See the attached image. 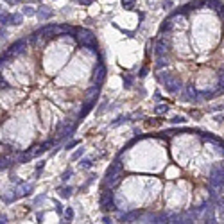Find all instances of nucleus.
<instances>
[{
	"label": "nucleus",
	"mask_w": 224,
	"mask_h": 224,
	"mask_svg": "<svg viewBox=\"0 0 224 224\" xmlns=\"http://www.w3.org/2000/svg\"><path fill=\"white\" fill-rule=\"evenodd\" d=\"M75 38L79 41V45H83V47H88V49H92V50L97 49L95 36H93V32L90 29H77V31H75Z\"/></svg>",
	"instance_id": "obj_1"
},
{
	"label": "nucleus",
	"mask_w": 224,
	"mask_h": 224,
	"mask_svg": "<svg viewBox=\"0 0 224 224\" xmlns=\"http://www.w3.org/2000/svg\"><path fill=\"white\" fill-rule=\"evenodd\" d=\"M101 208H102V211H113L117 208L115 203H113V192L111 190L102 192V196H101Z\"/></svg>",
	"instance_id": "obj_2"
},
{
	"label": "nucleus",
	"mask_w": 224,
	"mask_h": 224,
	"mask_svg": "<svg viewBox=\"0 0 224 224\" xmlns=\"http://www.w3.org/2000/svg\"><path fill=\"white\" fill-rule=\"evenodd\" d=\"M25 47H27V41H25V40H18V41H14L13 45L9 47V50L6 52V56H7L9 59H13V57H16V56H20V54L25 52Z\"/></svg>",
	"instance_id": "obj_3"
},
{
	"label": "nucleus",
	"mask_w": 224,
	"mask_h": 224,
	"mask_svg": "<svg viewBox=\"0 0 224 224\" xmlns=\"http://www.w3.org/2000/svg\"><path fill=\"white\" fill-rule=\"evenodd\" d=\"M163 84H165V88H167L171 93L181 92V81L178 79V77H169V75H167V79L163 81Z\"/></svg>",
	"instance_id": "obj_4"
},
{
	"label": "nucleus",
	"mask_w": 224,
	"mask_h": 224,
	"mask_svg": "<svg viewBox=\"0 0 224 224\" xmlns=\"http://www.w3.org/2000/svg\"><path fill=\"white\" fill-rule=\"evenodd\" d=\"M104 79H106V66L102 63H99V65L95 66V70H93V83L99 86Z\"/></svg>",
	"instance_id": "obj_5"
},
{
	"label": "nucleus",
	"mask_w": 224,
	"mask_h": 224,
	"mask_svg": "<svg viewBox=\"0 0 224 224\" xmlns=\"http://www.w3.org/2000/svg\"><path fill=\"white\" fill-rule=\"evenodd\" d=\"M185 101H192V102H196V101H199V92L194 88V86H188L186 88V93L183 95Z\"/></svg>",
	"instance_id": "obj_6"
},
{
	"label": "nucleus",
	"mask_w": 224,
	"mask_h": 224,
	"mask_svg": "<svg viewBox=\"0 0 224 224\" xmlns=\"http://www.w3.org/2000/svg\"><path fill=\"white\" fill-rule=\"evenodd\" d=\"M120 171H122V163H120V160L117 158L111 165H109V169H108V172H106V176H108V178H109V176H117Z\"/></svg>",
	"instance_id": "obj_7"
},
{
	"label": "nucleus",
	"mask_w": 224,
	"mask_h": 224,
	"mask_svg": "<svg viewBox=\"0 0 224 224\" xmlns=\"http://www.w3.org/2000/svg\"><path fill=\"white\" fill-rule=\"evenodd\" d=\"M154 52H156V56H163V54H167V41H165V40H158V41H156V45H154Z\"/></svg>",
	"instance_id": "obj_8"
},
{
	"label": "nucleus",
	"mask_w": 224,
	"mask_h": 224,
	"mask_svg": "<svg viewBox=\"0 0 224 224\" xmlns=\"http://www.w3.org/2000/svg\"><path fill=\"white\" fill-rule=\"evenodd\" d=\"M140 217V211H129V213H124L120 217V222H133V219H138Z\"/></svg>",
	"instance_id": "obj_9"
},
{
	"label": "nucleus",
	"mask_w": 224,
	"mask_h": 224,
	"mask_svg": "<svg viewBox=\"0 0 224 224\" xmlns=\"http://www.w3.org/2000/svg\"><path fill=\"white\" fill-rule=\"evenodd\" d=\"M167 65H169L167 54H163V56H156V68H165Z\"/></svg>",
	"instance_id": "obj_10"
},
{
	"label": "nucleus",
	"mask_w": 224,
	"mask_h": 224,
	"mask_svg": "<svg viewBox=\"0 0 224 224\" xmlns=\"http://www.w3.org/2000/svg\"><path fill=\"white\" fill-rule=\"evenodd\" d=\"M92 108H93V101H90V102H86L84 104V108H83V111L79 113V119H84L90 111H92Z\"/></svg>",
	"instance_id": "obj_11"
},
{
	"label": "nucleus",
	"mask_w": 224,
	"mask_h": 224,
	"mask_svg": "<svg viewBox=\"0 0 224 224\" xmlns=\"http://www.w3.org/2000/svg\"><path fill=\"white\" fill-rule=\"evenodd\" d=\"M31 190H32V185L25 183V185H22V186H20V192H18L16 196H27V194H31Z\"/></svg>",
	"instance_id": "obj_12"
},
{
	"label": "nucleus",
	"mask_w": 224,
	"mask_h": 224,
	"mask_svg": "<svg viewBox=\"0 0 224 224\" xmlns=\"http://www.w3.org/2000/svg\"><path fill=\"white\" fill-rule=\"evenodd\" d=\"M31 158H32V152L29 151L25 154H18V156H16V161H18V163H25V161H29Z\"/></svg>",
	"instance_id": "obj_13"
},
{
	"label": "nucleus",
	"mask_w": 224,
	"mask_h": 224,
	"mask_svg": "<svg viewBox=\"0 0 224 224\" xmlns=\"http://www.w3.org/2000/svg\"><path fill=\"white\" fill-rule=\"evenodd\" d=\"M50 14H52V11H50L49 7H45V6H41L40 11H38V16H40V18H49Z\"/></svg>",
	"instance_id": "obj_14"
},
{
	"label": "nucleus",
	"mask_w": 224,
	"mask_h": 224,
	"mask_svg": "<svg viewBox=\"0 0 224 224\" xmlns=\"http://www.w3.org/2000/svg\"><path fill=\"white\" fill-rule=\"evenodd\" d=\"M20 24H22V14H11L9 25H20Z\"/></svg>",
	"instance_id": "obj_15"
},
{
	"label": "nucleus",
	"mask_w": 224,
	"mask_h": 224,
	"mask_svg": "<svg viewBox=\"0 0 224 224\" xmlns=\"http://www.w3.org/2000/svg\"><path fill=\"white\" fill-rule=\"evenodd\" d=\"M11 165H13V160L11 158H0V171L7 169V167H11Z\"/></svg>",
	"instance_id": "obj_16"
},
{
	"label": "nucleus",
	"mask_w": 224,
	"mask_h": 224,
	"mask_svg": "<svg viewBox=\"0 0 224 224\" xmlns=\"http://www.w3.org/2000/svg\"><path fill=\"white\" fill-rule=\"evenodd\" d=\"M171 29H172V20L167 18V20L161 24V27H160V32H165V31H171Z\"/></svg>",
	"instance_id": "obj_17"
},
{
	"label": "nucleus",
	"mask_w": 224,
	"mask_h": 224,
	"mask_svg": "<svg viewBox=\"0 0 224 224\" xmlns=\"http://www.w3.org/2000/svg\"><path fill=\"white\" fill-rule=\"evenodd\" d=\"M167 111H169V106L167 104H158L154 108V113H156V115H163V113H167Z\"/></svg>",
	"instance_id": "obj_18"
},
{
	"label": "nucleus",
	"mask_w": 224,
	"mask_h": 224,
	"mask_svg": "<svg viewBox=\"0 0 224 224\" xmlns=\"http://www.w3.org/2000/svg\"><path fill=\"white\" fill-rule=\"evenodd\" d=\"M59 196H61V197H70V196H72V188H70V186L59 188Z\"/></svg>",
	"instance_id": "obj_19"
},
{
	"label": "nucleus",
	"mask_w": 224,
	"mask_h": 224,
	"mask_svg": "<svg viewBox=\"0 0 224 224\" xmlns=\"http://www.w3.org/2000/svg\"><path fill=\"white\" fill-rule=\"evenodd\" d=\"M122 6H124L126 9H133V6H134V0H122Z\"/></svg>",
	"instance_id": "obj_20"
},
{
	"label": "nucleus",
	"mask_w": 224,
	"mask_h": 224,
	"mask_svg": "<svg viewBox=\"0 0 224 224\" xmlns=\"http://www.w3.org/2000/svg\"><path fill=\"white\" fill-rule=\"evenodd\" d=\"M122 79H124V86H126V88H129V86H131V84H133V79H131V75H124Z\"/></svg>",
	"instance_id": "obj_21"
},
{
	"label": "nucleus",
	"mask_w": 224,
	"mask_h": 224,
	"mask_svg": "<svg viewBox=\"0 0 224 224\" xmlns=\"http://www.w3.org/2000/svg\"><path fill=\"white\" fill-rule=\"evenodd\" d=\"M65 219H66V221H72V219H74V210H72V208H66Z\"/></svg>",
	"instance_id": "obj_22"
},
{
	"label": "nucleus",
	"mask_w": 224,
	"mask_h": 224,
	"mask_svg": "<svg viewBox=\"0 0 224 224\" xmlns=\"http://www.w3.org/2000/svg\"><path fill=\"white\" fill-rule=\"evenodd\" d=\"M171 122L172 124H183V122H186V119H185V117H174Z\"/></svg>",
	"instance_id": "obj_23"
},
{
	"label": "nucleus",
	"mask_w": 224,
	"mask_h": 224,
	"mask_svg": "<svg viewBox=\"0 0 224 224\" xmlns=\"http://www.w3.org/2000/svg\"><path fill=\"white\" fill-rule=\"evenodd\" d=\"M81 167H83V169H90V167H92V160H83V161H81Z\"/></svg>",
	"instance_id": "obj_24"
},
{
	"label": "nucleus",
	"mask_w": 224,
	"mask_h": 224,
	"mask_svg": "<svg viewBox=\"0 0 224 224\" xmlns=\"http://www.w3.org/2000/svg\"><path fill=\"white\" fill-rule=\"evenodd\" d=\"M9 18H11V14H0V22L2 24H9Z\"/></svg>",
	"instance_id": "obj_25"
},
{
	"label": "nucleus",
	"mask_w": 224,
	"mask_h": 224,
	"mask_svg": "<svg viewBox=\"0 0 224 224\" xmlns=\"http://www.w3.org/2000/svg\"><path fill=\"white\" fill-rule=\"evenodd\" d=\"M83 152H84V149H79V151H75V152L72 154V160H77V158H81V156H83Z\"/></svg>",
	"instance_id": "obj_26"
},
{
	"label": "nucleus",
	"mask_w": 224,
	"mask_h": 224,
	"mask_svg": "<svg viewBox=\"0 0 224 224\" xmlns=\"http://www.w3.org/2000/svg\"><path fill=\"white\" fill-rule=\"evenodd\" d=\"M7 86H9V83H7V81L4 79L2 75H0V88H7Z\"/></svg>",
	"instance_id": "obj_27"
},
{
	"label": "nucleus",
	"mask_w": 224,
	"mask_h": 224,
	"mask_svg": "<svg viewBox=\"0 0 224 224\" xmlns=\"http://www.w3.org/2000/svg\"><path fill=\"white\" fill-rule=\"evenodd\" d=\"M79 144H81L79 140H74V142H70V144L66 145V149H72V147H75V145H79Z\"/></svg>",
	"instance_id": "obj_28"
},
{
	"label": "nucleus",
	"mask_w": 224,
	"mask_h": 224,
	"mask_svg": "<svg viewBox=\"0 0 224 224\" xmlns=\"http://www.w3.org/2000/svg\"><path fill=\"white\" fill-rule=\"evenodd\" d=\"M70 176H72V171L68 169V171H66L65 174H63V181H66V179H70Z\"/></svg>",
	"instance_id": "obj_29"
},
{
	"label": "nucleus",
	"mask_w": 224,
	"mask_h": 224,
	"mask_svg": "<svg viewBox=\"0 0 224 224\" xmlns=\"http://www.w3.org/2000/svg\"><path fill=\"white\" fill-rule=\"evenodd\" d=\"M122 122H126V117H119V119L113 122V126H119V124H122Z\"/></svg>",
	"instance_id": "obj_30"
},
{
	"label": "nucleus",
	"mask_w": 224,
	"mask_h": 224,
	"mask_svg": "<svg viewBox=\"0 0 224 224\" xmlns=\"http://www.w3.org/2000/svg\"><path fill=\"white\" fill-rule=\"evenodd\" d=\"M163 9H165V11H167V9H172V2L171 0H167V2L163 4Z\"/></svg>",
	"instance_id": "obj_31"
},
{
	"label": "nucleus",
	"mask_w": 224,
	"mask_h": 224,
	"mask_svg": "<svg viewBox=\"0 0 224 224\" xmlns=\"http://www.w3.org/2000/svg\"><path fill=\"white\" fill-rule=\"evenodd\" d=\"M24 14H34V9H32V7H25V9H24Z\"/></svg>",
	"instance_id": "obj_32"
},
{
	"label": "nucleus",
	"mask_w": 224,
	"mask_h": 224,
	"mask_svg": "<svg viewBox=\"0 0 224 224\" xmlns=\"http://www.w3.org/2000/svg\"><path fill=\"white\" fill-rule=\"evenodd\" d=\"M92 2H93V0H79V4H81V6H90Z\"/></svg>",
	"instance_id": "obj_33"
},
{
	"label": "nucleus",
	"mask_w": 224,
	"mask_h": 224,
	"mask_svg": "<svg viewBox=\"0 0 224 224\" xmlns=\"http://www.w3.org/2000/svg\"><path fill=\"white\" fill-rule=\"evenodd\" d=\"M219 86H221V88H222V90H224V75H222V77H221V81H219Z\"/></svg>",
	"instance_id": "obj_34"
},
{
	"label": "nucleus",
	"mask_w": 224,
	"mask_h": 224,
	"mask_svg": "<svg viewBox=\"0 0 224 224\" xmlns=\"http://www.w3.org/2000/svg\"><path fill=\"white\" fill-rule=\"evenodd\" d=\"M2 222H7V221H6V215H0V224Z\"/></svg>",
	"instance_id": "obj_35"
},
{
	"label": "nucleus",
	"mask_w": 224,
	"mask_h": 224,
	"mask_svg": "<svg viewBox=\"0 0 224 224\" xmlns=\"http://www.w3.org/2000/svg\"><path fill=\"white\" fill-rule=\"evenodd\" d=\"M6 2H9V4H16L18 0H6Z\"/></svg>",
	"instance_id": "obj_36"
}]
</instances>
